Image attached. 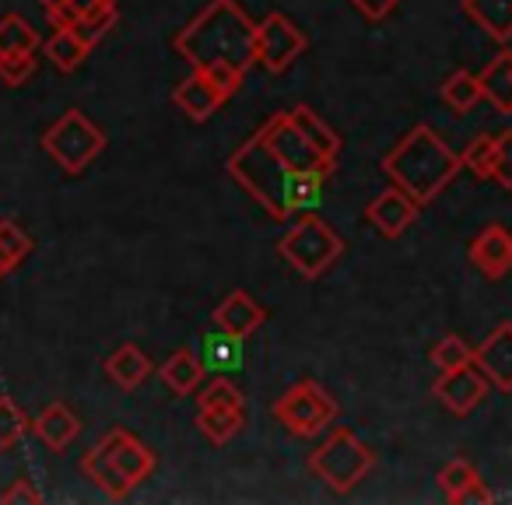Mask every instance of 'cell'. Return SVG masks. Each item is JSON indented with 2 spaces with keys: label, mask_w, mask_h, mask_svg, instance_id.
<instances>
[{
  "label": "cell",
  "mask_w": 512,
  "mask_h": 505,
  "mask_svg": "<svg viewBox=\"0 0 512 505\" xmlns=\"http://www.w3.org/2000/svg\"><path fill=\"white\" fill-rule=\"evenodd\" d=\"M281 257L302 274V278H320L330 264L344 253V242L334 228L323 218H302L288 228V235L281 239Z\"/></svg>",
  "instance_id": "obj_6"
},
{
  "label": "cell",
  "mask_w": 512,
  "mask_h": 505,
  "mask_svg": "<svg viewBox=\"0 0 512 505\" xmlns=\"http://www.w3.org/2000/svg\"><path fill=\"white\" fill-rule=\"evenodd\" d=\"M99 4H102V0H64L60 8L46 11V15H50V22L57 25V29H74V25H78L81 18L92 15Z\"/></svg>",
  "instance_id": "obj_37"
},
{
  "label": "cell",
  "mask_w": 512,
  "mask_h": 505,
  "mask_svg": "<svg viewBox=\"0 0 512 505\" xmlns=\"http://www.w3.org/2000/svg\"><path fill=\"white\" fill-rule=\"evenodd\" d=\"M418 200L411 197V193H404L400 186H393V190L379 193L376 200L369 204V221L376 225L379 235H386V239H397V235H404L407 228L414 225V218H418Z\"/></svg>",
  "instance_id": "obj_14"
},
{
  "label": "cell",
  "mask_w": 512,
  "mask_h": 505,
  "mask_svg": "<svg viewBox=\"0 0 512 505\" xmlns=\"http://www.w3.org/2000/svg\"><path fill=\"white\" fill-rule=\"evenodd\" d=\"M99 449L116 463V467H120V474L127 477L130 484L148 481L151 470H155V453H151L148 446H141L130 432H123V428L109 432L106 439L99 442Z\"/></svg>",
  "instance_id": "obj_13"
},
{
  "label": "cell",
  "mask_w": 512,
  "mask_h": 505,
  "mask_svg": "<svg viewBox=\"0 0 512 505\" xmlns=\"http://www.w3.org/2000/svg\"><path fill=\"white\" fill-rule=\"evenodd\" d=\"M200 362L207 372H235L242 365V337L218 327V334H207L200 344Z\"/></svg>",
  "instance_id": "obj_21"
},
{
  "label": "cell",
  "mask_w": 512,
  "mask_h": 505,
  "mask_svg": "<svg viewBox=\"0 0 512 505\" xmlns=\"http://www.w3.org/2000/svg\"><path fill=\"white\" fill-rule=\"evenodd\" d=\"M474 362V348L463 341L460 334H446L439 344L432 348V365L439 372H449V369H460V365H470Z\"/></svg>",
  "instance_id": "obj_30"
},
{
  "label": "cell",
  "mask_w": 512,
  "mask_h": 505,
  "mask_svg": "<svg viewBox=\"0 0 512 505\" xmlns=\"http://www.w3.org/2000/svg\"><path fill=\"white\" fill-rule=\"evenodd\" d=\"M488 502H491V491L484 488L481 477H477V481L470 484V488H463L460 498H456V505H488Z\"/></svg>",
  "instance_id": "obj_41"
},
{
  "label": "cell",
  "mask_w": 512,
  "mask_h": 505,
  "mask_svg": "<svg viewBox=\"0 0 512 505\" xmlns=\"http://www.w3.org/2000/svg\"><path fill=\"white\" fill-rule=\"evenodd\" d=\"M477 481V470L470 460H449L446 467L439 470V488L446 491L449 502H456L460 498L463 488H470V484Z\"/></svg>",
  "instance_id": "obj_34"
},
{
  "label": "cell",
  "mask_w": 512,
  "mask_h": 505,
  "mask_svg": "<svg viewBox=\"0 0 512 505\" xmlns=\"http://www.w3.org/2000/svg\"><path fill=\"white\" fill-rule=\"evenodd\" d=\"M197 425L207 439L218 442V446H225V442L235 439V432L242 428V411H214V407H200Z\"/></svg>",
  "instance_id": "obj_28"
},
{
  "label": "cell",
  "mask_w": 512,
  "mask_h": 505,
  "mask_svg": "<svg viewBox=\"0 0 512 505\" xmlns=\"http://www.w3.org/2000/svg\"><path fill=\"white\" fill-rule=\"evenodd\" d=\"M481 92L498 113L512 116V53H498L481 74Z\"/></svg>",
  "instance_id": "obj_19"
},
{
  "label": "cell",
  "mask_w": 512,
  "mask_h": 505,
  "mask_svg": "<svg viewBox=\"0 0 512 505\" xmlns=\"http://www.w3.org/2000/svg\"><path fill=\"white\" fill-rule=\"evenodd\" d=\"M32 253V239H29V232H25L18 221H11V218H0V257L8 260L11 264V271H15L18 264H22L25 257Z\"/></svg>",
  "instance_id": "obj_29"
},
{
  "label": "cell",
  "mask_w": 512,
  "mask_h": 505,
  "mask_svg": "<svg viewBox=\"0 0 512 505\" xmlns=\"http://www.w3.org/2000/svg\"><path fill=\"white\" fill-rule=\"evenodd\" d=\"M81 470H85V474L92 477V481L99 484V488L106 491L109 498H127V495H130V488H134V484H130L127 477L120 474V467H116V463L109 460V456L102 453L99 446H95L92 453L85 456V463H81Z\"/></svg>",
  "instance_id": "obj_23"
},
{
  "label": "cell",
  "mask_w": 512,
  "mask_h": 505,
  "mask_svg": "<svg viewBox=\"0 0 512 505\" xmlns=\"http://www.w3.org/2000/svg\"><path fill=\"white\" fill-rule=\"evenodd\" d=\"M25 428H29V418L18 411V404L11 397H0V449H11L22 442Z\"/></svg>",
  "instance_id": "obj_33"
},
{
  "label": "cell",
  "mask_w": 512,
  "mask_h": 505,
  "mask_svg": "<svg viewBox=\"0 0 512 505\" xmlns=\"http://www.w3.org/2000/svg\"><path fill=\"white\" fill-rule=\"evenodd\" d=\"M260 137H264L267 148L295 172H320V176H327V172H334V165H337V162H330V158H323L320 151L309 144V137L295 127L292 113L271 116V120L260 127Z\"/></svg>",
  "instance_id": "obj_8"
},
{
  "label": "cell",
  "mask_w": 512,
  "mask_h": 505,
  "mask_svg": "<svg viewBox=\"0 0 512 505\" xmlns=\"http://www.w3.org/2000/svg\"><path fill=\"white\" fill-rule=\"evenodd\" d=\"M306 53V32L299 25H292L285 15H267L256 25V60L267 71L281 74Z\"/></svg>",
  "instance_id": "obj_9"
},
{
  "label": "cell",
  "mask_w": 512,
  "mask_h": 505,
  "mask_svg": "<svg viewBox=\"0 0 512 505\" xmlns=\"http://www.w3.org/2000/svg\"><path fill=\"white\" fill-rule=\"evenodd\" d=\"M372 467H376V453L348 428H334L309 456V470L341 495H348Z\"/></svg>",
  "instance_id": "obj_4"
},
{
  "label": "cell",
  "mask_w": 512,
  "mask_h": 505,
  "mask_svg": "<svg viewBox=\"0 0 512 505\" xmlns=\"http://www.w3.org/2000/svg\"><path fill=\"white\" fill-rule=\"evenodd\" d=\"M106 372L123 386V390H137V386L151 376V362L144 351L134 348V344H123V348H116L113 355L106 358Z\"/></svg>",
  "instance_id": "obj_22"
},
{
  "label": "cell",
  "mask_w": 512,
  "mask_h": 505,
  "mask_svg": "<svg viewBox=\"0 0 512 505\" xmlns=\"http://www.w3.org/2000/svg\"><path fill=\"white\" fill-rule=\"evenodd\" d=\"M292 120H295V127H299L302 134L309 137V144H313V148L320 151L323 158L337 162V151H341V137H337L334 130H330L327 123H323L320 116L313 113V109H306V106L292 109Z\"/></svg>",
  "instance_id": "obj_25"
},
{
  "label": "cell",
  "mask_w": 512,
  "mask_h": 505,
  "mask_svg": "<svg viewBox=\"0 0 512 505\" xmlns=\"http://www.w3.org/2000/svg\"><path fill=\"white\" fill-rule=\"evenodd\" d=\"M463 169H470L477 179H491V172H495V137L484 134V137H474V141L467 144V151L460 155Z\"/></svg>",
  "instance_id": "obj_31"
},
{
  "label": "cell",
  "mask_w": 512,
  "mask_h": 505,
  "mask_svg": "<svg viewBox=\"0 0 512 505\" xmlns=\"http://www.w3.org/2000/svg\"><path fill=\"white\" fill-rule=\"evenodd\" d=\"M88 50H92V46L74 29H57L50 43H46V57H50L53 67H60V71H78V67L85 64Z\"/></svg>",
  "instance_id": "obj_24"
},
{
  "label": "cell",
  "mask_w": 512,
  "mask_h": 505,
  "mask_svg": "<svg viewBox=\"0 0 512 505\" xmlns=\"http://www.w3.org/2000/svg\"><path fill=\"white\" fill-rule=\"evenodd\" d=\"M463 169L460 155L435 134L428 123H418L390 155L383 158V172L393 179V186H400L404 193H411L418 204L435 200L453 176Z\"/></svg>",
  "instance_id": "obj_3"
},
{
  "label": "cell",
  "mask_w": 512,
  "mask_h": 505,
  "mask_svg": "<svg viewBox=\"0 0 512 505\" xmlns=\"http://www.w3.org/2000/svg\"><path fill=\"white\" fill-rule=\"evenodd\" d=\"M36 46H39V32L25 18L18 15L0 18V57H8V53H36Z\"/></svg>",
  "instance_id": "obj_27"
},
{
  "label": "cell",
  "mask_w": 512,
  "mask_h": 505,
  "mask_svg": "<svg viewBox=\"0 0 512 505\" xmlns=\"http://www.w3.org/2000/svg\"><path fill=\"white\" fill-rule=\"evenodd\" d=\"M43 148H46V155L60 165V169L71 172V176H78V172H85L88 165L102 155L106 137H102V130L95 127L85 113L71 109V113H64L50 130H46Z\"/></svg>",
  "instance_id": "obj_5"
},
{
  "label": "cell",
  "mask_w": 512,
  "mask_h": 505,
  "mask_svg": "<svg viewBox=\"0 0 512 505\" xmlns=\"http://www.w3.org/2000/svg\"><path fill=\"white\" fill-rule=\"evenodd\" d=\"M162 383L169 386L176 397H190L193 390L200 386V379H204V362H200V355H193V351H176V355L169 358V362L162 365Z\"/></svg>",
  "instance_id": "obj_20"
},
{
  "label": "cell",
  "mask_w": 512,
  "mask_h": 505,
  "mask_svg": "<svg viewBox=\"0 0 512 505\" xmlns=\"http://www.w3.org/2000/svg\"><path fill=\"white\" fill-rule=\"evenodd\" d=\"M488 376L477 369L474 362L470 365H460V369H449L435 379L432 393L442 400V407L453 414H470L484 397H488Z\"/></svg>",
  "instance_id": "obj_10"
},
{
  "label": "cell",
  "mask_w": 512,
  "mask_h": 505,
  "mask_svg": "<svg viewBox=\"0 0 512 505\" xmlns=\"http://www.w3.org/2000/svg\"><path fill=\"white\" fill-rule=\"evenodd\" d=\"M36 74V57L32 53H8V57H0V81L11 88L25 85V81Z\"/></svg>",
  "instance_id": "obj_36"
},
{
  "label": "cell",
  "mask_w": 512,
  "mask_h": 505,
  "mask_svg": "<svg viewBox=\"0 0 512 505\" xmlns=\"http://www.w3.org/2000/svg\"><path fill=\"white\" fill-rule=\"evenodd\" d=\"M39 4H43L46 11H53V8H60V4H64V0H39Z\"/></svg>",
  "instance_id": "obj_43"
},
{
  "label": "cell",
  "mask_w": 512,
  "mask_h": 505,
  "mask_svg": "<svg viewBox=\"0 0 512 505\" xmlns=\"http://www.w3.org/2000/svg\"><path fill=\"white\" fill-rule=\"evenodd\" d=\"M225 102H228V95L221 92V88L214 85V81L207 78L204 71H193L190 78H186L183 85L176 88V106L183 109L190 120H197V123L211 120V116L218 113Z\"/></svg>",
  "instance_id": "obj_15"
},
{
  "label": "cell",
  "mask_w": 512,
  "mask_h": 505,
  "mask_svg": "<svg viewBox=\"0 0 512 505\" xmlns=\"http://www.w3.org/2000/svg\"><path fill=\"white\" fill-rule=\"evenodd\" d=\"M498 186L512 190V130L495 137V172H491Z\"/></svg>",
  "instance_id": "obj_38"
},
{
  "label": "cell",
  "mask_w": 512,
  "mask_h": 505,
  "mask_svg": "<svg viewBox=\"0 0 512 505\" xmlns=\"http://www.w3.org/2000/svg\"><path fill=\"white\" fill-rule=\"evenodd\" d=\"M267 320V313L249 299L246 292H232L218 309H214V323H218L225 334H235V337H249L253 330H260Z\"/></svg>",
  "instance_id": "obj_16"
},
{
  "label": "cell",
  "mask_w": 512,
  "mask_h": 505,
  "mask_svg": "<svg viewBox=\"0 0 512 505\" xmlns=\"http://www.w3.org/2000/svg\"><path fill=\"white\" fill-rule=\"evenodd\" d=\"M481 99H484L481 78H477V74H470V71L449 74L446 85H442V102H446L449 109H456V113H470V109H474Z\"/></svg>",
  "instance_id": "obj_26"
},
{
  "label": "cell",
  "mask_w": 512,
  "mask_h": 505,
  "mask_svg": "<svg viewBox=\"0 0 512 505\" xmlns=\"http://www.w3.org/2000/svg\"><path fill=\"white\" fill-rule=\"evenodd\" d=\"M8 274H11V264H8V260H4V257H0V281L8 278Z\"/></svg>",
  "instance_id": "obj_42"
},
{
  "label": "cell",
  "mask_w": 512,
  "mask_h": 505,
  "mask_svg": "<svg viewBox=\"0 0 512 505\" xmlns=\"http://www.w3.org/2000/svg\"><path fill=\"white\" fill-rule=\"evenodd\" d=\"M274 418L295 435H316L337 418V404L320 383L306 379L274 404Z\"/></svg>",
  "instance_id": "obj_7"
},
{
  "label": "cell",
  "mask_w": 512,
  "mask_h": 505,
  "mask_svg": "<svg viewBox=\"0 0 512 505\" xmlns=\"http://www.w3.org/2000/svg\"><path fill=\"white\" fill-rule=\"evenodd\" d=\"M470 264L491 281H502L512 271V232L502 225H488L470 239Z\"/></svg>",
  "instance_id": "obj_11"
},
{
  "label": "cell",
  "mask_w": 512,
  "mask_h": 505,
  "mask_svg": "<svg viewBox=\"0 0 512 505\" xmlns=\"http://www.w3.org/2000/svg\"><path fill=\"white\" fill-rule=\"evenodd\" d=\"M463 15L495 43L512 39V0H463Z\"/></svg>",
  "instance_id": "obj_17"
},
{
  "label": "cell",
  "mask_w": 512,
  "mask_h": 505,
  "mask_svg": "<svg viewBox=\"0 0 512 505\" xmlns=\"http://www.w3.org/2000/svg\"><path fill=\"white\" fill-rule=\"evenodd\" d=\"M116 18H120V15H116V0H102V4L92 11V15H88V18H81V22L74 25V32H78V36L85 39L88 46H95L102 36H106L109 29H113V25H116Z\"/></svg>",
  "instance_id": "obj_32"
},
{
  "label": "cell",
  "mask_w": 512,
  "mask_h": 505,
  "mask_svg": "<svg viewBox=\"0 0 512 505\" xmlns=\"http://www.w3.org/2000/svg\"><path fill=\"white\" fill-rule=\"evenodd\" d=\"M474 365L488 376V383L502 393H512V323H498L474 348Z\"/></svg>",
  "instance_id": "obj_12"
},
{
  "label": "cell",
  "mask_w": 512,
  "mask_h": 505,
  "mask_svg": "<svg viewBox=\"0 0 512 505\" xmlns=\"http://www.w3.org/2000/svg\"><path fill=\"white\" fill-rule=\"evenodd\" d=\"M200 407H214V411H242V397L228 379H214L207 383V390L200 393Z\"/></svg>",
  "instance_id": "obj_35"
},
{
  "label": "cell",
  "mask_w": 512,
  "mask_h": 505,
  "mask_svg": "<svg viewBox=\"0 0 512 505\" xmlns=\"http://www.w3.org/2000/svg\"><path fill=\"white\" fill-rule=\"evenodd\" d=\"M351 4H355L369 22H383V18H390L404 0H351Z\"/></svg>",
  "instance_id": "obj_39"
},
{
  "label": "cell",
  "mask_w": 512,
  "mask_h": 505,
  "mask_svg": "<svg viewBox=\"0 0 512 505\" xmlns=\"http://www.w3.org/2000/svg\"><path fill=\"white\" fill-rule=\"evenodd\" d=\"M32 428H36V435L53 449V453H60V449H67L74 439H78L81 421L74 418L67 404H50V407H43V414H39L36 421H32Z\"/></svg>",
  "instance_id": "obj_18"
},
{
  "label": "cell",
  "mask_w": 512,
  "mask_h": 505,
  "mask_svg": "<svg viewBox=\"0 0 512 505\" xmlns=\"http://www.w3.org/2000/svg\"><path fill=\"white\" fill-rule=\"evenodd\" d=\"M0 502H4V505H15V502H32V505H36V502H43V495H39L29 481H15L8 491H4V495H0Z\"/></svg>",
  "instance_id": "obj_40"
},
{
  "label": "cell",
  "mask_w": 512,
  "mask_h": 505,
  "mask_svg": "<svg viewBox=\"0 0 512 505\" xmlns=\"http://www.w3.org/2000/svg\"><path fill=\"white\" fill-rule=\"evenodd\" d=\"M176 53L193 67H232L246 74L256 60V25L235 0H211L176 36Z\"/></svg>",
  "instance_id": "obj_2"
},
{
  "label": "cell",
  "mask_w": 512,
  "mask_h": 505,
  "mask_svg": "<svg viewBox=\"0 0 512 505\" xmlns=\"http://www.w3.org/2000/svg\"><path fill=\"white\" fill-rule=\"evenodd\" d=\"M228 172L232 179L264 207L274 218H292L299 211H313L320 207V186L327 176L320 172H295L267 148L260 134L249 137L239 151L228 158Z\"/></svg>",
  "instance_id": "obj_1"
}]
</instances>
